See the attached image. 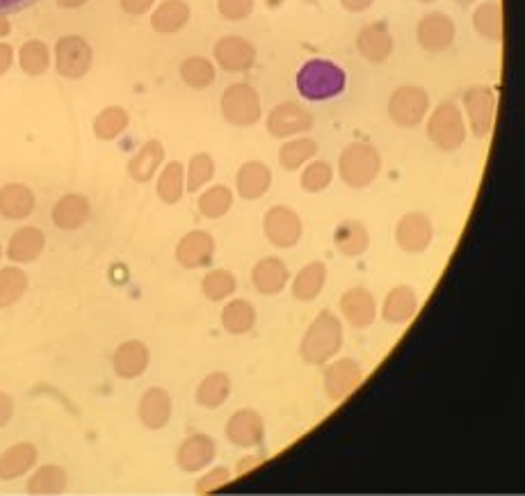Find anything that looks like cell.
Returning a JSON list of instances; mask_svg holds the SVG:
<instances>
[{"label": "cell", "instance_id": "680465c9", "mask_svg": "<svg viewBox=\"0 0 525 496\" xmlns=\"http://www.w3.org/2000/svg\"><path fill=\"white\" fill-rule=\"evenodd\" d=\"M418 3H425V5H430V3H436V0H418Z\"/></svg>", "mask_w": 525, "mask_h": 496}, {"label": "cell", "instance_id": "bcb514c9", "mask_svg": "<svg viewBox=\"0 0 525 496\" xmlns=\"http://www.w3.org/2000/svg\"><path fill=\"white\" fill-rule=\"evenodd\" d=\"M334 181V167H331L327 160H309L304 165L302 176H300V186L304 192H322L331 186Z\"/></svg>", "mask_w": 525, "mask_h": 496}, {"label": "cell", "instance_id": "9c48e42d", "mask_svg": "<svg viewBox=\"0 0 525 496\" xmlns=\"http://www.w3.org/2000/svg\"><path fill=\"white\" fill-rule=\"evenodd\" d=\"M268 133L277 140H290L297 135H306L315 126V117L311 110H306L297 101H281L270 110L268 115Z\"/></svg>", "mask_w": 525, "mask_h": 496}, {"label": "cell", "instance_id": "f6af8a7d", "mask_svg": "<svg viewBox=\"0 0 525 496\" xmlns=\"http://www.w3.org/2000/svg\"><path fill=\"white\" fill-rule=\"evenodd\" d=\"M215 176V160L208 154H195L190 158L188 167H185V190L199 192L208 186Z\"/></svg>", "mask_w": 525, "mask_h": 496}, {"label": "cell", "instance_id": "9f6ffc18", "mask_svg": "<svg viewBox=\"0 0 525 496\" xmlns=\"http://www.w3.org/2000/svg\"><path fill=\"white\" fill-rule=\"evenodd\" d=\"M12 32V23L5 19V14H0V37H7Z\"/></svg>", "mask_w": 525, "mask_h": 496}, {"label": "cell", "instance_id": "7402d4cb", "mask_svg": "<svg viewBox=\"0 0 525 496\" xmlns=\"http://www.w3.org/2000/svg\"><path fill=\"white\" fill-rule=\"evenodd\" d=\"M92 215V204L90 199L80 192H69V195H62L58 202H55L51 211V220L58 229L62 231H76L80 227H85L87 220Z\"/></svg>", "mask_w": 525, "mask_h": 496}, {"label": "cell", "instance_id": "44dd1931", "mask_svg": "<svg viewBox=\"0 0 525 496\" xmlns=\"http://www.w3.org/2000/svg\"><path fill=\"white\" fill-rule=\"evenodd\" d=\"M359 55L370 64H384L393 53V35L384 21L363 26L357 35Z\"/></svg>", "mask_w": 525, "mask_h": 496}, {"label": "cell", "instance_id": "ba28073f", "mask_svg": "<svg viewBox=\"0 0 525 496\" xmlns=\"http://www.w3.org/2000/svg\"><path fill=\"white\" fill-rule=\"evenodd\" d=\"M94 51L80 35H64L55 44V69L67 80H80L90 74Z\"/></svg>", "mask_w": 525, "mask_h": 496}, {"label": "cell", "instance_id": "4fadbf2b", "mask_svg": "<svg viewBox=\"0 0 525 496\" xmlns=\"http://www.w3.org/2000/svg\"><path fill=\"white\" fill-rule=\"evenodd\" d=\"M226 439L238 448H256L265 442V421L252 407L233 412L224 428Z\"/></svg>", "mask_w": 525, "mask_h": 496}, {"label": "cell", "instance_id": "52a82bcc", "mask_svg": "<svg viewBox=\"0 0 525 496\" xmlns=\"http://www.w3.org/2000/svg\"><path fill=\"white\" fill-rule=\"evenodd\" d=\"M430 112V94L420 85H400L389 99V117L395 126L416 128Z\"/></svg>", "mask_w": 525, "mask_h": 496}, {"label": "cell", "instance_id": "ac0fdd59", "mask_svg": "<svg viewBox=\"0 0 525 496\" xmlns=\"http://www.w3.org/2000/svg\"><path fill=\"white\" fill-rule=\"evenodd\" d=\"M151 348L140 339H128L119 343L112 355V371L121 380H137L149 371Z\"/></svg>", "mask_w": 525, "mask_h": 496}, {"label": "cell", "instance_id": "4dcf8cb0", "mask_svg": "<svg viewBox=\"0 0 525 496\" xmlns=\"http://www.w3.org/2000/svg\"><path fill=\"white\" fill-rule=\"evenodd\" d=\"M329 270L327 263L322 261H311L297 272L293 279V298L300 302H313L320 298V293L325 291Z\"/></svg>", "mask_w": 525, "mask_h": 496}, {"label": "cell", "instance_id": "e575fe53", "mask_svg": "<svg viewBox=\"0 0 525 496\" xmlns=\"http://www.w3.org/2000/svg\"><path fill=\"white\" fill-rule=\"evenodd\" d=\"M156 192L160 202L172 206L179 204L185 195V167L179 160H169L160 167L158 179H156Z\"/></svg>", "mask_w": 525, "mask_h": 496}, {"label": "cell", "instance_id": "9a60e30c", "mask_svg": "<svg viewBox=\"0 0 525 496\" xmlns=\"http://www.w3.org/2000/svg\"><path fill=\"white\" fill-rule=\"evenodd\" d=\"M215 62L220 64V69L229 71V74H242L249 71L256 64V46L245 37L226 35L213 48Z\"/></svg>", "mask_w": 525, "mask_h": 496}, {"label": "cell", "instance_id": "11a10c76", "mask_svg": "<svg viewBox=\"0 0 525 496\" xmlns=\"http://www.w3.org/2000/svg\"><path fill=\"white\" fill-rule=\"evenodd\" d=\"M60 7H64V10H78V7L87 5V0H55Z\"/></svg>", "mask_w": 525, "mask_h": 496}, {"label": "cell", "instance_id": "d4e9b609", "mask_svg": "<svg viewBox=\"0 0 525 496\" xmlns=\"http://www.w3.org/2000/svg\"><path fill=\"white\" fill-rule=\"evenodd\" d=\"M39 451L35 444L19 442L0 453V483H12L21 476H28L37 467Z\"/></svg>", "mask_w": 525, "mask_h": 496}, {"label": "cell", "instance_id": "f5cc1de1", "mask_svg": "<svg viewBox=\"0 0 525 496\" xmlns=\"http://www.w3.org/2000/svg\"><path fill=\"white\" fill-rule=\"evenodd\" d=\"M37 0H0V14H14L21 10H28Z\"/></svg>", "mask_w": 525, "mask_h": 496}, {"label": "cell", "instance_id": "ee69618b", "mask_svg": "<svg viewBox=\"0 0 525 496\" xmlns=\"http://www.w3.org/2000/svg\"><path fill=\"white\" fill-rule=\"evenodd\" d=\"M181 80L188 87H192V90H206V87H210L215 83V64L210 62L208 58H201V55H192V58L183 60L181 62Z\"/></svg>", "mask_w": 525, "mask_h": 496}, {"label": "cell", "instance_id": "816d5d0a", "mask_svg": "<svg viewBox=\"0 0 525 496\" xmlns=\"http://www.w3.org/2000/svg\"><path fill=\"white\" fill-rule=\"evenodd\" d=\"M14 64V46L0 42V78H3Z\"/></svg>", "mask_w": 525, "mask_h": 496}, {"label": "cell", "instance_id": "2e32d148", "mask_svg": "<svg viewBox=\"0 0 525 496\" xmlns=\"http://www.w3.org/2000/svg\"><path fill=\"white\" fill-rule=\"evenodd\" d=\"M176 263L185 270L208 268L215 259V238L208 231L192 229L176 243Z\"/></svg>", "mask_w": 525, "mask_h": 496}, {"label": "cell", "instance_id": "74e56055", "mask_svg": "<svg viewBox=\"0 0 525 496\" xmlns=\"http://www.w3.org/2000/svg\"><path fill=\"white\" fill-rule=\"evenodd\" d=\"M318 154V142L309 135H297V138H290L279 149V165L284 167L286 172H297L315 158Z\"/></svg>", "mask_w": 525, "mask_h": 496}, {"label": "cell", "instance_id": "603a6c76", "mask_svg": "<svg viewBox=\"0 0 525 496\" xmlns=\"http://www.w3.org/2000/svg\"><path fill=\"white\" fill-rule=\"evenodd\" d=\"M35 206V190L26 186V183H5L0 188V218L10 222L28 220L35 213Z\"/></svg>", "mask_w": 525, "mask_h": 496}, {"label": "cell", "instance_id": "91938a15", "mask_svg": "<svg viewBox=\"0 0 525 496\" xmlns=\"http://www.w3.org/2000/svg\"><path fill=\"white\" fill-rule=\"evenodd\" d=\"M3 256H5V250H3V245H0V259H3Z\"/></svg>", "mask_w": 525, "mask_h": 496}, {"label": "cell", "instance_id": "484cf974", "mask_svg": "<svg viewBox=\"0 0 525 496\" xmlns=\"http://www.w3.org/2000/svg\"><path fill=\"white\" fill-rule=\"evenodd\" d=\"M46 247V234L39 227H21L14 231L5 247V256L16 266L35 263Z\"/></svg>", "mask_w": 525, "mask_h": 496}, {"label": "cell", "instance_id": "836d02e7", "mask_svg": "<svg viewBox=\"0 0 525 496\" xmlns=\"http://www.w3.org/2000/svg\"><path fill=\"white\" fill-rule=\"evenodd\" d=\"M231 396V378L222 371L208 373L204 380L199 382L195 391V400L204 410H220V407Z\"/></svg>", "mask_w": 525, "mask_h": 496}, {"label": "cell", "instance_id": "6f0895ef", "mask_svg": "<svg viewBox=\"0 0 525 496\" xmlns=\"http://www.w3.org/2000/svg\"><path fill=\"white\" fill-rule=\"evenodd\" d=\"M455 3H459V5H462V7H466V5H473L475 0H455Z\"/></svg>", "mask_w": 525, "mask_h": 496}, {"label": "cell", "instance_id": "83f0119b", "mask_svg": "<svg viewBox=\"0 0 525 496\" xmlns=\"http://www.w3.org/2000/svg\"><path fill=\"white\" fill-rule=\"evenodd\" d=\"M165 165V147L160 140H147L140 151L128 160V176L135 183H151Z\"/></svg>", "mask_w": 525, "mask_h": 496}, {"label": "cell", "instance_id": "7bdbcfd3", "mask_svg": "<svg viewBox=\"0 0 525 496\" xmlns=\"http://www.w3.org/2000/svg\"><path fill=\"white\" fill-rule=\"evenodd\" d=\"M19 67L28 76H44L51 67V48L42 39H30L19 48Z\"/></svg>", "mask_w": 525, "mask_h": 496}, {"label": "cell", "instance_id": "f546056e", "mask_svg": "<svg viewBox=\"0 0 525 496\" xmlns=\"http://www.w3.org/2000/svg\"><path fill=\"white\" fill-rule=\"evenodd\" d=\"M334 247L345 259H357L370 247V231L359 220H343L334 229Z\"/></svg>", "mask_w": 525, "mask_h": 496}, {"label": "cell", "instance_id": "b9f144b4", "mask_svg": "<svg viewBox=\"0 0 525 496\" xmlns=\"http://www.w3.org/2000/svg\"><path fill=\"white\" fill-rule=\"evenodd\" d=\"M233 199H236L233 197V190L229 186H222V183H217V186H210L208 190L201 192L197 208H199V213L204 215V218L220 220L231 211Z\"/></svg>", "mask_w": 525, "mask_h": 496}, {"label": "cell", "instance_id": "d6986e66", "mask_svg": "<svg viewBox=\"0 0 525 496\" xmlns=\"http://www.w3.org/2000/svg\"><path fill=\"white\" fill-rule=\"evenodd\" d=\"M341 314L354 330H366L377 318V300L375 295L363 286L347 288L341 295Z\"/></svg>", "mask_w": 525, "mask_h": 496}, {"label": "cell", "instance_id": "ab89813d", "mask_svg": "<svg viewBox=\"0 0 525 496\" xmlns=\"http://www.w3.org/2000/svg\"><path fill=\"white\" fill-rule=\"evenodd\" d=\"M28 275L19 266L0 268V309L14 307L28 293Z\"/></svg>", "mask_w": 525, "mask_h": 496}, {"label": "cell", "instance_id": "f907efd6", "mask_svg": "<svg viewBox=\"0 0 525 496\" xmlns=\"http://www.w3.org/2000/svg\"><path fill=\"white\" fill-rule=\"evenodd\" d=\"M14 419V398L5 391H0V428H5L7 423Z\"/></svg>", "mask_w": 525, "mask_h": 496}, {"label": "cell", "instance_id": "8992f818", "mask_svg": "<svg viewBox=\"0 0 525 496\" xmlns=\"http://www.w3.org/2000/svg\"><path fill=\"white\" fill-rule=\"evenodd\" d=\"M496 90L491 85H473L464 92V117L475 138H489L496 124Z\"/></svg>", "mask_w": 525, "mask_h": 496}, {"label": "cell", "instance_id": "c3c4849f", "mask_svg": "<svg viewBox=\"0 0 525 496\" xmlns=\"http://www.w3.org/2000/svg\"><path fill=\"white\" fill-rule=\"evenodd\" d=\"M231 480V474H229V469H213L210 471L208 476H204L197 483V492H213L217 490V487L220 485H226Z\"/></svg>", "mask_w": 525, "mask_h": 496}, {"label": "cell", "instance_id": "f35d334b", "mask_svg": "<svg viewBox=\"0 0 525 496\" xmlns=\"http://www.w3.org/2000/svg\"><path fill=\"white\" fill-rule=\"evenodd\" d=\"M128 124H131V117H128L126 108L108 106L103 108L94 119V135L103 142L117 140L119 135L126 131Z\"/></svg>", "mask_w": 525, "mask_h": 496}, {"label": "cell", "instance_id": "7a4b0ae2", "mask_svg": "<svg viewBox=\"0 0 525 496\" xmlns=\"http://www.w3.org/2000/svg\"><path fill=\"white\" fill-rule=\"evenodd\" d=\"M347 74L336 62L315 58L302 64L297 71V92L306 101H329L345 92Z\"/></svg>", "mask_w": 525, "mask_h": 496}, {"label": "cell", "instance_id": "e0dca14e", "mask_svg": "<svg viewBox=\"0 0 525 496\" xmlns=\"http://www.w3.org/2000/svg\"><path fill=\"white\" fill-rule=\"evenodd\" d=\"M215 458L217 444L206 432H195V435L185 437L179 451H176V464L185 474H199V471L208 469Z\"/></svg>", "mask_w": 525, "mask_h": 496}, {"label": "cell", "instance_id": "4316f807", "mask_svg": "<svg viewBox=\"0 0 525 496\" xmlns=\"http://www.w3.org/2000/svg\"><path fill=\"white\" fill-rule=\"evenodd\" d=\"M272 188V170L263 160H247L236 174V190L247 202H256Z\"/></svg>", "mask_w": 525, "mask_h": 496}, {"label": "cell", "instance_id": "30bf717a", "mask_svg": "<svg viewBox=\"0 0 525 496\" xmlns=\"http://www.w3.org/2000/svg\"><path fill=\"white\" fill-rule=\"evenodd\" d=\"M263 234L277 250H293L304 234L302 218L290 206L277 204L268 208L263 218Z\"/></svg>", "mask_w": 525, "mask_h": 496}, {"label": "cell", "instance_id": "3957f363", "mask_svg": "<svg viewBox=\"0 0 525 496\" xmlns=\"http://www.w3.org/2000/svg\"><path fill=\"white\" fill-rule=\"evenodd\" d=\"M379 172H382V154H379L375 144L352 142L341 151L338 176L347 188H368L370 183H375Z\"/></svg>", "mask_w": 525, "mask_h": 496}, {"label": "cell", "instance_id": "d6a6232c", "mask_svg": "<svg viewBox=\"0 0 525 496\" xmlns=\"http://www.w3.org/2000/svg\"><path fill=\"white\" fill-rule=\"evenodd\" d=\"M256 325V307L249 300L229 298L222 309V327L226 334L242 336L249 334Z\"/></svg>", "mask_w": 525, "mask_h": 496}, {"label": "cell", "instance_id": "7c38bea8", "mask_svg": "<svg viewBox=\"0 0 525 496\" xmlns=\"http://www.w3.org/2000/svg\"><path fill=\"white\" fill-rule=\"evenodd\" d=\"M434 238V224L425 213H405L395 224V243L407 254H423Z\"/></svg>", "mask_w": 525, "mask_h": 496}, {"label": "cell", "instance_id": "cb8c5ba5", "mask_svg": "<svg viewBox=\"0 0 525 496\" xmlns=\"http://www.w3.org/2000/svg\"><path fill=\"white\" fill-rule=\"evenodd\" d=\"M288 282H290V270L286 266V261H281L279 256H263L252 270V284L256 288V293L265 295V298L279 295L288 286Z\"/></svg>", "mask_w": 525, "mask_h": 496}, {"label": "cell", "instance_id": "ffe728a7", "mask_svg": "<svg viewBox=\"0 0 525 496\" xmlns=\"http://www.w3.org/2000/svg\"><path fill=\"white\" fill-rule=\"evenodd\" d=\"M172 396L163 387H151L142 394L137 403V419L147 430H163L172 421Z\"/></svg>", "mask_w": 525, "mask_h": 496}, {"label": "cell", "instance_id": "681fc988", "mask_svg": "<svg viewBox=\"0 0 525 496\" xmlns=\"http://www.w3.org/2000/svg\"><path fill=\"white\" fill-rule=\"evenodd\" d=\"M119 5L128 16H142L153 10L156 0H119Z\"/></svg>", "mask_w": 525, "mask_h": 496}, {"label": "cell", "instance_id": "d590c367", "mask_svg": "<svg viewBox=\"0 0 525 496\" xmlns=\"http://www.w3.org/2000/svg\"><path fill=\"white\" fill-rule=\"evenodd\" d=\"M69 478L60 464H42L35 469V474L28 478L26 490L35 496H51V494H64L67 492Z\"/></svg>", "mask_w": 525, "mask_h": 496}, {"label": "cell", "instance_id": "5bb4252c", "mask_svg": "<svg viewBox=\"0 0 525 496\" xmlns=\"http://www.w3.org/2000/svg\"><path fill=\"white\" fill-rule=\"evenodd\" d=\"M363 380V368L357 359L343 357L325 368V396L331 403H341Z\"/></svg>", "mask_w": 525, "mask_h": 496}, {"label": "cell", "instance_id": "6da1fadb", "mask_svg": "<svg viewBox=\"0 0 525 496\" xmlns=\"http://www.w3.org/2000/svg\"><path fill=\"white\" fill-rule=\"evenodd\" d=\"M343 341V320L336 314H331V311H320L302 336L300 357L306 364L322 366L341 352Z\"/></svg>", "mask_w": 525, "mask_h": 496}, {"label": "cell", "instance_id": "5b68a950", "mask_svg": "<svg viewBox=\"0 0 525 496\" xmlns=\"http://www.w3.org/2000/svg\"><path fill=\"white\" fill-rule=\"evenodd\" d=\"M220 110L226 124L247 128L261 119V94L249 83H233L224 90Z\"/></svg>", "mask_w": 525, "mask_h": 496}, {"label": "cell", "instance_id": "8fae6325", "mask_svg": "<svg viewBox=\"0 0 525 496\" xmlns=\"http://www.w3.org/2000/svg\"><path fill=\"white\" fill-rule=\"evenodd\" d=\"M455 21L443 12H427L416 26L418 46L427 53H443L455 44Z\"/></svg>", "mask_w": 525, "mask_h": 496}, {"label": "cell", "instance_id": "f1b7e54d", "mask_svg": "<svg viewBox=\"0 0 525 496\" xmlns=\"http://www.w3.org/2000/svg\"><path fill=\"white\" fill-rule=\"evenodd\" d=\"M418 311V295L411 286L400 284L391 288V293L386 295L384 307L379 314L389 325H407Z\"/></svg>", "mask_w": 525, "mask_h": 496}, {"label": "cell", "instance_id": "db71d44e", "mask_svg": "<svg viewBox=\"0 0 525 496\" xmlns=\"http://www.w3.org/2000/svg\"><path fill=\"white\" fill-rule=\"evenodd\" d=\"M375 0H341L343 10L352 12V14H361V12H368L370 7H373Z\"/></svg>", "mask_w": 525, "mask_h": 496}, {"label": "cell", "instance_id": "60d3db41", "mask_svg": "<svg viewBox=\"0 0 525 496\" xmlns=\"http://www.w3.org/2000/svg\"><path fill=\"white\" fill-rule=\"evenodd\" d=\"M236 291H238V279L226 268L210 270L208 275L201 279V293H204L206 300L210 302H226L236 295Z\"/></svg>", "mask_w": 525, "mask_h": 496}, {"label": "cell", "instance_id": "7dc6e473", "mask_svg": "<svg viewBox=\"0 0 525 496\" xmlns=\"http://www.w3.org/2000/svg\"><path fill=\"white\" fill-rule=\"evenodd\" d=\"M256 0H217V12L226 21H245L252 16Z\"/></svg>", "mask_w": 525, "mask_h": 496}, {"label": "cell", "instance_id": "1f68e13d", "mask_svg": "<svg viewBox=\"0 0 525 496\" xmlns=\"http://www.w3.org/2000/svg\"><path fill=\"white\" fill-rule=\"evenodd\" d=\"M190 21V5L185 0H163L151 12V28L160 35H174Z\"/></svg>", "mask_w": 525, "mask_h": 496}, {"label": "cell", "instance_id": "277c9868", "mask_svg": "<svg viewBox=\"0 0 525 496\" xmlns=\"http://www.w3.org/2000/svg\"><path fill=\"white\" fill-rule=\"evenodd\" d=\"M427 115H430L427 117V138L436 149L457 151L466 142V117L457 103L443 101Z\"/></svg>", "mask_w": 525, "mask_h": 496}, {"label": "cell", "instance_id": "8d00e7d4", "mask_svg": "<svg viewBox=\"0 0 525 496\" xmlns=\"http://www.w3.org/2000/svg\"><path fill=\"white\" fill-rule=\"evenodd\" d=\"M473 28L489 42L503 39V5L500 0H482L473 12Z\"/></svg>", "mask_w": 525, "mask_h": 496}]
</instances>
